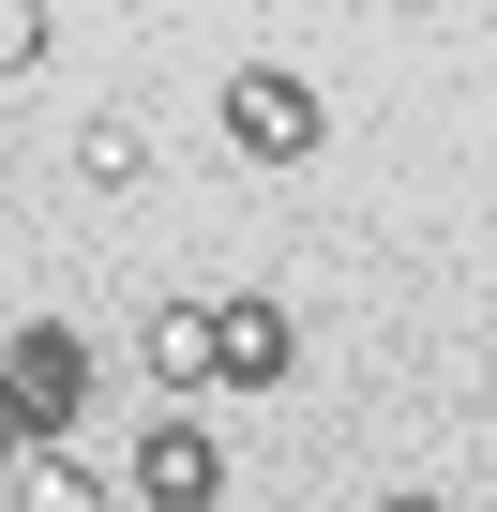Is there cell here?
<instances>
[{
	"instance_id": "6da1fadb",
	"label": "cell",
	"mask_w": 497,
	"mask_h": 512,
	"mask_svg": "<svg viewBox=\"0 0 497 512\" xmlns=\"http://www.w3.org/2000/svg\"><path fill=\"white\" fill-rule=\"evenodd\" d=\"M226 136H241V166H302L332 121H317V91H302L287 61H241V76H226Z\"/></svg>"
},
{
	"instance_id": "7a4b0ae2",
	"label": "cell",
	"mask_w": 497,
	"mask_h": 512,
	"mask_svg": "<svg viewBox=\"0 0 497 512\" xmlns=\"http://www.w3.org/2000/svg\"><path fill=\"white\" fill-rule=\"evenodd\" d=\"M76 392H91L76 332H61V317H46V332H16V362H0V407H16L31 437H61V422H76Z\"/></svg>"
},
{
	"instance_id": "30bf717a",
	"label": "cell",
	"mask_w": 497,
	"mask_h": 512,
	"mask_svg": "<svg viewBox=\"0 0 497 512\" xmlns=\"http://www.w3.org/2000/svg\"><path fill=\"white\" fill-rule=\"evenodd\" d=\"M377 512H452V497H377Z\"/></svg>"
},
{
	"instance_id": "5b68a950",
	"label": "cell",
	"mask_w": 497,
	"mask_h": 512,
	"mask_svg": "<svg viewBox=\"0 0 497 512\" xmlns=\"http://www.w3.org/2000/svg\"><path fill=\"white\" fill-rule=\"evenodd\" d=\"M211 347H226V392H272V377L302 362L287 302H257V287H241V302H211Z\"/></svg>"
},
{
	"instance_id": "277c9868",
	"label": "cell",
	"mask_w": 497,
	"mask_h": 512,
	"mask_svg": "<svg viewBox=\"0 0 497 512\" xmlns=\"http://www.w3.org/2000/svg\"><path fill=\"white\" fill-rule=\"evenodd\" d=\"M136 362H151V392H226V347H211V302H151V332H136Z\"/></svg>"
},
{
	"instance_id": "9c48e42d",
	"label": "cell",
	"mask_w": 497,
	"mask_h": 512,
	"mask_svg": "<svg viewBox=\"0 0 497 512\" xmlns=\"http://www.w3.org/2000/svg\"><path fill=\"white\" fill-rule=\"evenodd\" d=\"M16 452H31V422H16V407H0V482H16Z\"/></svg>"
},
{
	"instance_id": "8992f818",
	"label": "cell",
	"mask_w": 497,
	"mask_h": 512,
	"mask_svg": "<svg viewBox=\"0 0 497 512\" xmlns=\"http://www.w3.org/2000/svg\"><path fill=\"white\" fill-rule=\"evenodd\" d=\"M0 497H16V512H121V497H106V467H76V452H46V437L16 452V482H0Z\"/></svg>"
},
{
	"instance_id": "ba28073f",
	"label": "cell",
	"mask_w": 497,
	"mask_h": 512,
	"mask_svg": "<svg viewBox=\"0 0 497 512\" xmlns=\"http://www.w3.org/2000/svg\"><path fill=\"white\" fill-rule=\"evenodd\" d=\"M0 76H46V0H0Z\"/></svg>"
},
{
	"instance_id": "8fae6325",
	"label": "cell",
	"mask_w": 497,
	"mask_h": 512,
	"mask_svg": "<svg viewBox=\"0 0 497 512\" xmlns=\"http://www.w3.org/2000/svg\"><path fill=\"white\" fill-rule=\"evenodd\" d=\"M392 16H422V0H392Z\"/></svg>"
},
{
	"instance_id": "52a82bcc",
	"label": "cell",
	"mask_w": 497,
	"mask_h": 512,
	"mask_svg": "<svg viewBox=\"0 0 497 512\" xmlns=\"http://www.w3.org/2000/svg\"><path fill=\"white\" fill-rule=\"evenodd\" d=\"M76 181H91V196H136V181H151V136H136V121H91V136H76Z\"/></svg>"
},
{
	"instance_id": "3957f363",
	"label": "cell",
	"mask_w": 497,
	"mask_h": 512,
	"mask_svg": "<svg viewBox=\"0 0 497 512\" xmlns=\"http://www.w3.org/2000/svg\"><path fill=\"white\" fill-rule=\"evenodd\" d=\"M211 497H226V452L196 422H151L136 437V512H211Z\"/></svg>"
}]
</instances>
